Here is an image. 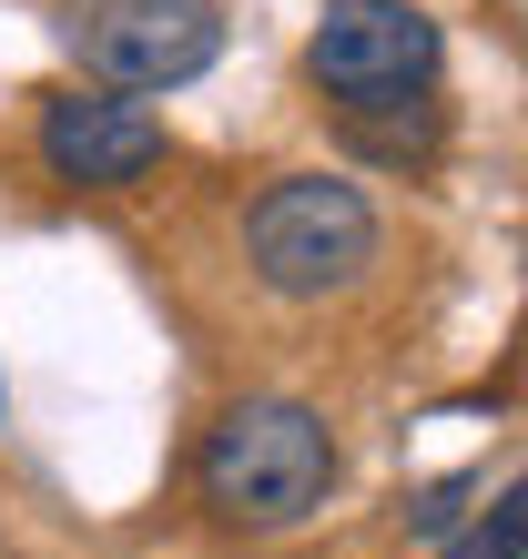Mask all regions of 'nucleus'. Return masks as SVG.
<instances>
[{"mask_svg": "<svg viewBox=\"0 0 528 559\" xmlns=\"http://www.w3.org/2000/svg\"><path fill=\"white\" fill-rule=\"evenodd\" d=\"M0 417H11V386H0Z\"/></svg>", "mask_w": 528, "mask_h": 559, "instance_id": "6e6552de", "label": "nucleus"}, {"mask_svg": "<svg viewBox=\"0 0 528 559\" xmlns=\"http://www.w3.org/2000/svg\"><path fill=\"white\" fill-rule=\"evenodd\" d=\"M305 72L336 112L386 103V92H437L447 72V31L417 0H325L305 31Z\"/></svg>", "mask_w": 528, "mask_h": 559, "instance_id": "20e7f679", "label": "nucleus"}, {"mask_svg": "<svg viewBox=\"0 0 528 559\" xmlns=\"http://www.w3.org/2000/svg\"><path fill=\"white\" fill-rule=\"evenodd\" d=\"M325 488H336V427H325V407L285 397V386L235 397L204 427V448H193V499H204V519L224 539L305 530L325 509Z\"/></svg>", "mask_w": 528, "mask_h": 559, "instance_id": "f257e3e1", "label": "nucleus"}, {"mask_svg": "<svg viewBox=\"0 0 528 559\" xmlns=\"http://www.w3.org/2000/svg\"><path fill=\"white\" fill-rule=\"evenodd\" d=\"M437 559H528V478H508L478 519H457L437 539Z\"/></svg>", "mask_w": 528, "mask_h": 559, "instance_id": "423d86ee", "label": "nucleus"}, {"mask_svg": "<svg viewBox=\"0 0 528 559\" xmlns=\"http://www.w3.org/2000/svg\"><path fill=\"white\" fill-rule=\"evenodd\" d=\"M386 214L356 174H275L244 204V275L275 306H336L376 275Z\"/></svg>", "mask_w": 528, "mask_h": 559, "instance_id": "f03ea898", "label": "nucleus"}, {"mask_svg": "<svg viewBox=\"0 0 528 559\" xmlns=\"http://www.w3.org/2000/svg\"><path fill=\"white\" fill-rule=\"evenodd\" d=\"M478 488H488V478H437V488H427V499L407 509V539H427V549H437L457 519H468V499H478Z\"/></svg>", "mask_w": 528, "mask_h": 559, "instance_id": "0eeeda50", "label": "nucleus"}, {"mask_svg": "<svg viewBox=\"0 0 528 559\" xmlns=\"http://www.w3.org/2000/svg\"><path fill=\"white\" fill-rule=\"evenodd\" d=\"M31 153H41L51 183L72 193H143L163 174V122L143 112V92H112V82H72V92H41V122H31Z\"/></svg>", "mask_w": 528, "mask_h": 559, "instance_id": "39448f33", "label": "nucleus"}, {"mask_svg": "<svg viewBox=\"0 0 528 559\" xmlns=\"http://www.w3.org/2000/svg\"><path fill=\"white\" fill-rule=\"evenodd\" d=\"M61 51L82 61V82L112 92H183L224 61V11L214 0H51Z\"/></svg>", "mask_w": 528, "mask_h": 559, "instance_id": "7ed1b4c3", "label": "nucleus"}]
</instances>
